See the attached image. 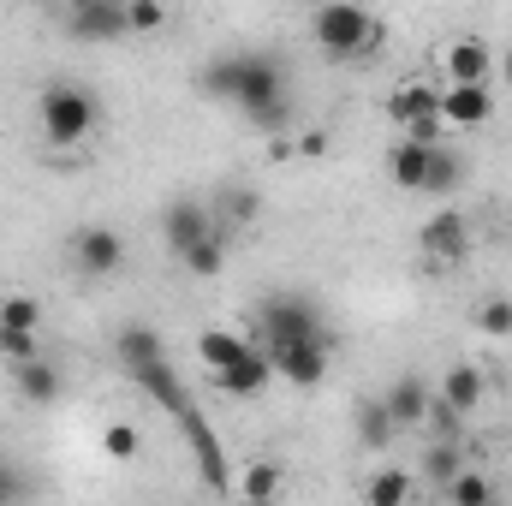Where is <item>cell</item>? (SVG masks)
I'll return each instance as SVG.
<instances>
[{
	"label": "cell",
	"mask_w": 512,
	"mask_h": 506,
	"mask_svg": "<svg viewBox=\"0 0 512 506\" xmlns=\"http://www.w3.org/2000/svg\"><path fill=\"white\" fill-rule=\"evenodd\" d=\"M203 96L233 102L256 131H280L286 126V72L274 54H227L203 72Z\"/></svg>",
	"instance_id": "cell-1"
},
{
	"label": "cell",
	"mask_w": 512,
	"mask_h": 506,
	"mask_svg": "<svg viewBox=\"0 0 512 506\" xmlns=\"http://www.w3.org/2000/svg\"><path fill=\"white\" fill-rule=\"evenodd\" d=\"M310 42L322 48V60H376L387 30L370 6H316L310 12Z\"/></svg>",
	"instance_id": "cell-2"
},
{
	"label": "cell",
	"mask_w": 512,
	"mask_h": 506,
	"mask_svg": "<svg viewBox=\"0 0 512 506\" xmlns=\"http://www.w3.org/2000/svg\"><path fill=\"white\" fill-rule=\"evenodd\" d=\"M256 334H262V352H274V346H328V322L304 292L262 298L256 304Z\"/></svg>",
	"instance_id": "cell-3"
},
{
	"label": "cell",
	"mask_w": 512,
	"mask_h": 506,
	"mask_svg": "<svg viewBox=\"0 0 512 506\" xmlns=\"http://www.w3.org/2000/svg\"><path fill=\"white\" fill-rule=\"evenodd\" d=\"M36 126H42L48 143L72 149V143H84V137L96 131V96H90L84 84H48V90L36 96Z\"/></svg>",
	"instance_id": "cell-4"
},
{
	"label": "cell",
	"mask_w": 512,
	"mask_h": 506,
	"mask_svg": "<svg viewBox=\"0 0 512 506\" xmlns=\"http://www.w3.org/2000/svg\"><path fill=\"white\" fill-rule=\"evenodd\" d=\"M161 239H167V251H173V256L197 251L203 239H215V209H209V203H197V197L167 203V215H161Z\"/></svg>",
	"instance_id": "cell-5"
},
{
	"label": "cell",
	"mask_w": 512,
	"mask_h": 506,
	"mask_svg": "<svg viewBox=\"0 0 512 506\" xmlns=\"http://www.w3.org/2000/svg\"><path fill=\"white\" fill-rule=\"evenodd\" d=\"M66 251H72V268H78L84 280H102V274H114V268L126 262V239H120L114 227H78Z\"/></svg>",
	"instance_id": "cell-6"
},
{
	"label": "cell",
	"mask_w": 512,
	"mask_h": 506,
	"mask_svg": "<svg viewBox=\"0 0 512 506\" xmlns=\"http://www.w3.org/2000/svg\"><path fill=\"white\" fill-rule=\"evenodd\" d=\"M66 30L78 42H120L126 30V0H72L66 6Z\"/></svg>",
	"instance_id": "cell-7"
},
{
	"label": "cell",
	"mask_w": 512,
	"mask_h": 506,
	"mask_svg": "<svg viewBox=\"0 0 512 506\" xmlns=\"http://www.w3.org/2000/svg\"><path fill=\"white\" fill-rule=\"evenodd\" d=\"M417 245H423V256H429L435 268H447V262H459V256L471 251V221H465L459 209H435V215L423 221Z\"/></svg>",
	"instance_id": "cell-8"
},
{
	"label": "cell",
	"mask_w": 512,
	"mask_h": 506,
	"mask_svg": "<svg viewBox=\"0 0 512 506\" xmlns=\"http://www.w3.org/2000/svg\"><path fill=\"white\" fill-rule=\"evenodd\" d=\"M495 120V90L489 84H441V126L447 131H477Z\"/></svg>",
	"instance_id": "cell-9"
},
{
	"label": "cell",
	"mask_w": 512,
	"mask_h": 506,
	"mask_svg": "<svg viewBox=\"0 0 512 506\" xmlns=\"http://www.w3.org/2000/svg\"><path fill=\"white\" fill-rule=\"evenodd\" d=\"M441 72H447V90L453 84H489L495 78V48L483 36H453L441 48Z\"/></svg>",
	"instance_id": "cell-10"
},
{
	"label": "cell",
	"mask_w": 512,
	"mask_h": 506,
	"mask_svg": "<svg viewBox=\"0 0 512 506\" xmlns=\"http://www.w3.org/2000/svg\"><path fill=\"white\" fill-rule=\"evenodd\" d=\"M131 381H137V387H143V399H155V405H161L173 423H179V417L197 405V399H191V387L179 381V370H173L167 358H161V364H143V370H131Z\"/></svg>",
	"instance_id": "cell-11"
},
{
	"label": "cell",
	"mask_w": 512,
	"mask_h": 506,
	"mask_svg": "<svg viewBox=\"0 0 512 506\" xmlns=\"http://www.w3.org/2000/svg\"><path fill=\"white\" fill-rule=\"evenodd\" d=\"M382 405H387V417H393V429H423V423H429L435 393H429V381H423V376H399L382 393Z\"/></svg>",
	"instance_id": "cell-12"
},
{
	"label": "cell",
	"mask_w": 512,
	"mask_h": 506,
	"mask_svg": "<svg viewBox=\"0 0 512 506\" xmlns=\"http://www.w3.org/2000/svg\"><path fill=\"white\" fill-rule=\"evenodd\" d=\"M268 364H274V376H286L292 387H322L328 381V346H274Z\"/></svg>",
	"instance_id": "cell-13"
},
{
	"label": "cell",
	"mask_w": 512,
	"mask_h": 506,
	"mask_svg": "<svg viewBox=\"0 0 512 506\" xmlns=\"http://www.w3.org/2000/svg\"><path fill=\"white\" fill-rule=\"evenodd\" d=\"M280 489H286V471H280L274 459H251V465L233 477L239 506H280Z\"/></svg>",
	"instance_id": "cell-14"
},
{
	"label": "cell",
	"mask_w": 512,
	"mask_h": 506,
	"mask_svg": "<svg viewBox=\"0 0 512 506\" xmlns=\"http://www.w3.org/2000/svg\"><path fill=\"white\" fill-rule=\"evenodd\" d=\"M215 381V393H227V399H251V393H262L268 381H274V364H268V352H251V358H239L233 370H221Z\"/></svg>",
	"instance_id": "cell-15"
},
{
	"label": "cell",
	"mask_w": 512,
	"mask_h": 506,
	"mask_svg": "<svg viewBox=\"0 0 512 506\" xmlns=\"http://www.w3.org/2000/svg\"><path fill=\"white\" fill-rule=\"evenodd\" d=\"M256 346L245 334H233V328H209V334H197V358H203V370L209 376H221V370H233L239 358H251Z\"/></svg>",
	"instance_id": "cell-16"
},
{
	"label": "cell",
	"mask_w": 512,
	"mask_h": 506,
	"mask_svg": "<svg viewBox=\"0 0 512 506\" xmlns=\"http://www.w3.org/2000/svg\"><path fill=\"white\" fill-rule=\"evenodd\" d=\"M429 155H435V149L399 137V143L387 149V179H393L399 191H423V179H429Z\"/></svg>",
	"instance_id": "cell-17"
},
{
	"label": "cell",
	"mask_w": 512,
	"mask_h": 506,
	"mask_svg": "<svg viewBox=\"0 0 512 506\" xmlns=\"http://www.w3.org/2000/svg\"><path fill=\"white\" fill-rule=\"evenodd\" d=\"M447 411H459V417H471L477 405H483V370L477 364H453L447 381H441V393H435Z\"/></svg>",
	"instance_id": "cell-18"
},
{
	"label": "cell",
	"mask_w": 512,
	"mask_h": 506,
	"mask_svg": "<svg viewBox=\"0 0 512 506\" xmlns=\"http://www.w3.org/2000/svg\"><path fill=\"white\" fill-rule=\"evenodd\" d=\"M114 352H120L126 376H131V370H143V364H161V358H167L161 334H155V328H143V322H131V328H120V334H114Z\"/></svg>",
	"instance_id": "cell-19"
},
{
	"label": "cell",
	"mask_w": 512,
	"mask_h": 506,
	"mask_svg": "<svg viewBox=\"0 0 512 506\" xmlns=\"http://www.w3.org/2000/svg\"><path fill=\"white\" fill-rule=\"evenodd\" d=\"M12 387H18V399H30V405H54V399H60V370L42 364V358L12 364Z\"/></svg>",
	"instance_id": "cell-20"
},
{
	"label": "cell",
	"mask_w": 512,
	"mask_h": 506,
	"mask_svg": "<svg viewBox=\"0 0 512 506\" xmlns=\"http://www.w3.org/2000/svg\"><path fill=\"white\" fill-rule=\"evenodd\" d=\"M364 506H411V471H399V465H376L370 477H364Z\"/></svg>",
	"instance_id": "cell-21"
},
{
	"label": "cell",
	"mask_w": 512,
	"mask_h": 506,
	"mask_svg": "<svg viewBox=\"0 0 512 506\" xmlns=\"http://www.w3.org/2000/svg\"><path fill=\"white\" fill-rule=\"evenodd\" d=\"M36 322H42L36 298H6L0 304V340H36Z\"/></svg>",
	"instance_id": "cell-22"
},
{
	"label": "cell",
	"mask_w": 512,
	"mask_h": 506,
	"mask_svg": "<svg viewBox=\"0 0 512 506\" xmlns=\"http://www.w3.org/2000/svg\"><path fill=\"white\" fill-rule=\"evenodd\" d=\"M441 495H447V506H489L495 501V477H483V471H459Z\"/></svg>",
	"instance_id": "cell-23"
},
{
	"label": "cell",
	"mask_w": 512,
	"mask_h": 506,
	"mask_svg": "<svg viewBox=\"0 0 512 506\" xmlns=\"http://www.w3.org/2000/svg\"><path fill=\"white\" fill-rule=\"evenodd\" d=\"M459 471H465L459 447H453V441H429V453H423V477H429L435 489H447V483H453Z\"/></svg>",
	"instance_id": "cell-24"
},
{
	"label": "cell",
	"mask_w": 512,
	"mask_h": 506,
	"mask_svg": "<svg viewBox=\"0 0 512 506\" xmlns=\"http://www.w3.org/2000/svg\"><path fill=\"white\" fill-rule=\"evenodd\" d=\"M393 435H399V429H393L387 405L382 399H364V405H358V441H364V447H387Z\"/></svg>",
	"instance_id": "cell-25"
},
{
	"label": "cell",
	"mask_w": 512,
	"mask_h": 506,
	"mask_svg": "<svg viewBox=\"0 0 512 506\" xmlns=\"http://www.w3.org/2000/svg\"><path fill=\"white\" fill-rule=\"evenodd\" d=\"M453 179H459V161H453V149H435V155H429L423 197H447V191H453Z\"/></svg>",
	"instance_id": "cell-26"
},
{
	"label": "cell",
	"mask_w": 512,
	"mask_h": 506,
	"mask_svg": "<svg viewBox=\"0 0 512 506\" xmlns=\"http://www.w3.org/2000/svg\"><path fill=\"white\" fill-rule=\"evenodd\" d=\"M167 24V6L161 0H126V30L131 36H149V30H161Z\"/></svg>",
	"instance_id": "cell-27"
},
{
	"label": "cell",
	"mask_w": 512,
	"mask_h": 506,
	"mask_svg": "<svg viewBox=\"0 0 512 506\" xmlns=\"http://www.w3.org/2000/svg\"><path fill=\"white\" fill-rule=\"evenodd\" d=\"M137 447H143V441H137V423H108V429H102V453H108V459L126 465V459H137Z\"/></svg>",
	"instance_id": "cell-28"
},
{
	"label": "cell",
	"mask_w": 512,
	"mask_h": 506,
	"mask_svg": "<svg viewBox=\"0 0 512 506\" xmlns=\"http://www.w3.org/2000/svg\"><path fill=\"white\" fill-rule=\"evenodd\" d=\"M179 262H185L191 274H203V280H209V274H221V262H227V245H221V233H215V239H203L197 251H185Z\"/></svg>",
	"instance_id": "cell-29"
},
{
	"label": "cell",
	"mask_w": 512,
	"mask_h": 506,
	"mask_svg": "<svg viewBox=\"0 0 512 506\" xmlns=\"http://www.w3.org/2000/svg\"><path fill=\"white\" fill-rule=\"evenodd\" d=\"M477 328H483V334H495V340H507V334H512V304H507V298H489V304L477 310Z\"/></svg>",
	"instance_id": "cell-30"
},
{
	"label": "cell",
	"mask_w": 512,
	"mask_h": 506,
	"mask_svg": "<svg viewBox=\"0 0 512 506\" xmlns=\"http://www.w3.org/2000/svg\"><path fill=\"white\" fill-rule=\"evenodd\" d=\"M18 501H24V477L12 465H0V506H18Z\"/></svg>",
	"instance_id": "cell-31"
},
{
	"label": "cell",
	"mask_w": 512,
	"mask_h": 506,
	"mask_svg": "<svg viewBox=\"0 0 512 506\" xmlns=\"http://www.w3.org/2000/svg\"><path fill=\"white\" fill-rule=\"evenodd\" d=\"M227 215H233V221H251V215H256V197H245V191H239V197H227Z\"/></svg>",
	"instance_id": "cell-32"
},
{
	"label": "cell",
	"mask_w": 512,
	"mask_h": 506,
	"mask_svg": "<svg viewBox=\"0 0 512 506\" xmlns=\"http://www.w3.org/2000/svg\"><path fill=\"white\" fill-rule=\"evenodd\" d=\"M298 149H304V155H322V149H328V131H304Z\"/></svg>",
	"instance_id": "cell-33"
},
{
	"label": "cell",
	"mask_w": 512,
	"mask_h": 506,
	"mask_svg": "<svg viewBox=\"0 0 512 506\" xmlns=\"http://www.w3.org/2000/svg\"><path fill=\"white\" fill-rule=\"evenodd\" d=\"M501 84L512 90V48H501Z\"/></svg>",
	"instance_id": "cell-34"
},
{
	"label": "cell",
	"mask_w": 512,
	"mask_h": 506,
	"mask_svg": "<svg viewBox=\"0 0 512 506\" xmlns=\"http://www.w3.org/2000/svg\"><path fill=\"white\" fill-rule=\"evenodd\" d=\"M489 506H507V501H501V495H495V501H489Z\"/></svg>",
	"instance_id": "cell-35"
}]
</instances>
